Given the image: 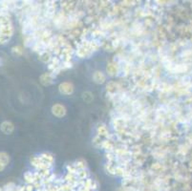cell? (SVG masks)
Returning a JSON list of instances; mask_svg holds the SVG:
<instances>
[{
	"mask_svg": "<svg viewBox=\"0 0 192 191\" xmlns=\"http://www.w3.org/2000/svg\"><path fill=\"white\" fill-rule=\"evenodd\" d=\"M58 90L62 95H71L74 92V85L71 82H62L59 84Z\"/></svg>",
	"mask_w": 192,
	"mask_h": 191,
	"instance_id": "1",
	"label": "cell"
},
{
	"mask_svg": "<svg viewBox=\"0 0 192 191\" xmlns=\"http://www.w3.org/2000/svg\"><path fill=\"white\" fill-rule=\"evenodd\" d=\"M52 113L54 116L58 117H61L63 116H65L66 114V108L64 105L60 104V103H57L55 105H53L52 107Z\"/></svg>",
	"mask_w": 192,
	"mask_h": 191,
	"instance_id": "2",
	"label": "cell"
},
{
	"mask_svg": "<svg viewBox=\"0 0 192 191\" xmlns=\"http://www.w3.org/2000/svg\"><path fill=\"white\" fill-rule=\"evenodd\" d=\"M54 79H55L54 74H52V73H44L40 77V82L43 85L48 86V85H51V84L54 83Z\"/></svg>",
	"mask_w": 192,
	"mask_h": 191,
	"instance_id": "3",
	"label": "cell"
},
{
	"mask_svg": "<svg viewBox=\"0 0 192 191\" xmlns=\"http://www.w3.org/2000/svg\"><path fill=\"white\" fill-rule=\"evenodd\" d=\"M14 125L13 123L6 121V122H3L1 123V131L4 134H6V135L12 134L14 132Z\"/></svg>",
	"mask_w": 192,
	"mask_h": 191,
	"instance_id": "4",
	"label": "cell"
},
{
	"mask_svg": "<svg viewBox=\"0 0 192 191\" xmlns=\"http://www.w3.org/2000/svg\"><path fill=\"white\" fill-rule=\"evenodd\" d=\"M93 79L96 83H98V84H101L105 81L106 79V77L105 75L102 73L101 71H96L95 73L93 74Z\"/></svg>",
	"mask_w": 192,
	"mask_h": 191,
	"instance_id": "5",
	"label": "cell"
},
{
	"mask_svg": "<svg viewBox=\"0 0 192 191\" xmlns=\"http://www.w3.org/2000/svg\"><path fill=\"white\" fill-rule=\"evenodd\" d=\"M106 71H107V74L109 76H115V75H117L118 71V66L117 65L116 62H110L107 64Z\"/></svg>",
	"mask_w": 192,
	"mask_h": 191,
	"instance_id": "6",
	"label": "cell"
},
{
	"mask_svg": "<svg viewBox=\"0 0 192 191\" xmlns=\"http://www.w3.org/2000/svg\"><path fill=\"white\" fill-rule=\"evenodd\" d=\"M118 88H119V85H118V83L116 82V81H110V82H108V84L106 85V90H107V92H109L110 94L115 93V92L118 90Z\"/></svg>",
	"mask_w": 192,
	"mask_h": 191,
	"instance_id": "7",
	"label": "cell"
},
{
	"mask_svg": "<svg viewBox=\"0 0 192 191\" xmlns=\"http://www.w3.org/2000/svg\"><path fill=\"white\" fill-rule=\"evenodd\" d=\"M10 162V157L6 152H0V163L7 166Z\"/></svg>",
	"mask_w": 192,
	"mask_h": 191,
	"instance_id": "8",
	"label": "cell"
},
{
	"mask_svg": "<svg viewBox=\"0 0 192 191\" xmlns=\"http://www.w3.org/2000/svg\"><path fill=\"white\" fill-rule=\"evenodd\" d=\"M98 134L100 137H107L108 138V130L104 124H100L98 126Z\"/></svg>",
	"mask_w": 192,
	"mask_h": 191,
	"instance_id": "9",
	"label": "cell"
},
{
	"mask_svg": "<svg viewBox=\"0 0 192 191\" xmlns=\"http://www.w3.org/2000/svg\"><path fill=\"white\" fill-rule=\"evenodd\" d=\"M13 53L15 54L16 56L22 55V53H23L22 47H21V46H15V47H14V48H13Z\"/></svg>",
	"mask_w": 192,
	"mask_h": 191,
	"instance_id": "10",
	"label": "cell"
},
{
	"mask_svg": "<svg viewBox=\"0 0 192 191\" xmlns=\"http://www.w3.org/2000/svg\"><path fill=\"white\" fill-rule=\"evenodd\" d=\"M83 99H84L85 101L89 102V101H91V100H93V96H92V94L90 92H85L83 94Z\"/></svg>",
	"mask_w": 192,
	"mask_h": 191,
	"instance_id": "11",
	"label": "cell"
},
{
	"mask_svg": "<svg viewBox=\"0 0 192 191\" xmlns=\"http://www.w3.org/2000/svg\"><path fill=\"white\" fill-rule=\"evenodd\" d=\"M6 166H4L2 163H0V171H2V170H4V168H5Z\"/></svg>",
	"mask_w": 192,
	"mask_h": 191,
	"instance_id": "12",
	"label": "cell"
}]
</instances>
